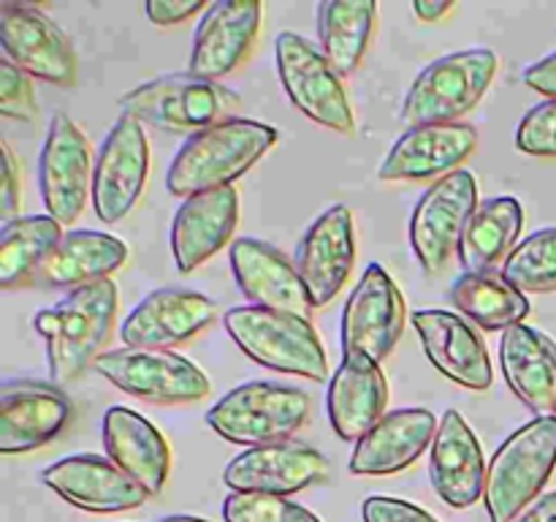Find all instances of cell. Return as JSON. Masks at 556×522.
I'll list each match as a JSON object with an SVG mask.
<instances>
[{
	"mask_svg": "<svg viewBox=\"0 0 556 522\" xmlns=\"http://www.w3.org/2000/svg\"><path fill=\"white\" fill-rule=\"evenodd\" d=\"M117 304V286L101 281L68 291L54 308L38 310L33 326L47 346L49 378L54 384H71L96 364L112 337Z\"/></svg>",
	"mask_w": 556,
	"mask_h": 522,
	"instance_id": "1",
	"label": "cell"
},
{
	"mask_svg": "<svg viewBox=\"0 0 556 522\" xmlns=\"http://www.w3.org/2000/svg\"><path fill=\"white\" fill-rule=\"evenodd\" d=\"M277 136L271 125L242 117L188 136L168 163V194L190 199L206 190L233 188L277 145Z\"/></svg>",
	"mask_w": 556,
	"mask_h": 522,
	"instance_id": "2",
	"label": "cell"
},
{
	"mask_svg": "<svg viewBox=\"0 0 556 522\" xmlns=\"http://www.w3.org/2000/svg\"><path fill=\"white\" fill-rule=\"evenodd\" d=\"M223 326L239 351L261 368L302 375L318 384L329 375V357L309 319L239 304L223 315Z\"/></svg>",
	"mask_w": 556,
	"mask_h": 522,
	"instance_id": "3",
	"label": "cell"
},
{
	"mask_svg": "<svg viewBox=\"0 0 556 522\" xmlns=\"http://www.w3.org/2000/svg\"><path fill=\"white\" fill-rule=\"evenodd\" d=\"M556 468V417H535L510 433L489 460L486 504L489 520L514 522L527 506L541 498Z\"/></svg>",
	"mask_w": 556,
	"mask_h": 522,
	"instance_id": "4",
	"label": "cell"
},
{
	"mask_svg": "<svg viewBox=\"0 0 556 522\" xmlns=\"http://www.w3.org/2000/svg\"><path fill=\"white\" fill-rule=\"evenodd\" d=\"M119 109L141 125L193 136L212 125L237 120L242 98L220 82L199 79L193 74H166L125 92Z\"/></svg>",
	"mask_w": 556,
	"mask_h": 522,
	"instance_id": "5",
	"label": "cell"
},
{
	"mask_svg": "<svg viewBox=\"0 0 556 522\" xmlns=\"http://www.w3.org/2000/svg\"><path fill=\"white\" fill-rule=\"evenodd\" d=\"M313 402L307 391L275 381H248L226 391L206 411V424L223 440L239 446H266L293 440L307 424Z\"/></svg>",
	"mask_w": 556,
	"mask_h": 522,
	"instance_id": "6",
	"label": "cell"
},
{
	"mask_svg": "<svg viewBox=\"0 0 556 522\" xmlns=\"http://www.w3.org/2000/svg\"><path fill=\"white\" fill-rule=\"evenodd\" d=\"M497 71L500 58L492 49H465L434 60L407 90L402 120L410 128L459 123L483 101Z\"/></svg>",
	"mask_w": 556,
	"mask_h": 522,
	"instance_id": "7",
	"label": "cell"
},
{
	"mask_svg": "<svg viewBox=\"0 0 556 522\" xmlns=\"http://www.w3.org/2000/svg\"><path fill=\"white\" fill-rule=\"evenodd\" d=\"M96 373L130 397L155 406H188L210 395V378L177 351L114 348L96 359Z\"/></svg>",
	"mask_w": 556,
	"mask_h": 522,
	"instance_id": "8",
	"label": "cell"
},
{
	"mask_svg": "<svg viewBox=\"0 0 556 522\" xmlns=\"http://www.w3.org/2000/svg\"><path fill=\"white\" fill-rule=\"evenodd\" d=\"M275 60L282 90L299 112L337 134H353L356 117H353L351 98L342 85V76L331 69L320 49H315L299 33H280L275 44Z\"/></svg>",
	"mask_w": 556,
	"mask_h": 522,
	"instance_id": "9",
	"label": "cell"
},
{
	"mask_svg": "<svg viewBox=\"0 0 556 522\" xmlns=\"http://www.w3.org/2000/svg\"><path fill=\"white\" fill-rule=\"evenodd\" d=\"M478 210V183L459 169L424 190L410 217V248L427 275H440L459 256L462 237Z\"/></svg>",
	"mask_w": 556,
	"mask_h": 522,
	"instance_id": "10",
	"label": "cell"
},
{
	"mask_svg": "<svg viewBox=\"0 0 556 522\" xmlns=\"http://www.w3.org/2000/svg\"><path fill=\"white\" fill-rule=\"evenodd\" d=\"M92 172L96 161L90 156V141L68 114L58 112L49 120L38 158V188L47 215L60 226H71L85 212L87 199H92Z\"/></svg>",
	"mask_w": 556,
	"mask_h": 522,
	"instance_id": "11",
	"label": "cell"
},
{
	"mask_svg": "<svg viewBox=\"0 0 556 522\" xmlns=\"http://www.w3.org/2000/svg\"><path fill=\"white\" fill-rule=\"evenodd\" d=\"M150 177V145L141 123L119 114L103 139L92 172V210L98 221L119 223L139 204Z\"/></svg>",
	"mask_w": 556,
	"mask_h": 522,
	"instance_id": "12",
	"label": "cell"
},
{
	"mask_svg": "<svg viewBox=\"0 0 556 522\" xmlns=\"http://www.w3.org/2000/svg\"><path fill=\"white\" fill-rule=\"evenodd\" d=\"M407 308L394 277L380 264H369L342 310V351L362 353L383 364L405 332Z\"/></svg>",
	"mask_w": 556,
	"mask_h": 522,
	"instance_id": "13",
	"label": "cell"
},
{
	"mask_svg": "<svg viewBox=\"0 0 556 522\" xmlns=\"http://www.w3.org/2000/svg\"><path fill=\"white\" fill-rule=\"evenodd\" d=\"M0 47L27 76L58 87L76 85V54L68 36L36 5L0 0Z\"/></svg>",
	"mask_w": 556,
	"mask_h": 522,
	"instance_id": "14",
	"label": "cell"
},
{
	"mask_svg": "<svg viewBox=\"0 0 556 522\" xmlns=\"http://www.w3.org/2000/svg\"><path fill=\"white\" fill-rule=\"evenodd\" d=\"M74 402L58 384L5 381L0 389V455L14 457L52 444L68 430Z\"/></svg>",
	"mask_w": 556,
	"mask_h": 522,
	"instance_id": "15",
	"label": "cell"
},
{
	"mask_svg": "<svg viewBox=\"0 0 556 522\" xmlns=\"http://www.w3.org/2000/svg\"><path fill=\"white\" fill-rule=\"evenodd\" d=\"M329 460L318 449L299 440L253 446L233 457L223 471V482L231 493H264L288 498L313 484L326 482Z\"/></svg>",
	"mask_w": 556,
	"mask_h": 522,
	"instance_id": "16",
	"label": "cell"
},
{
	"mask_svg": "<svg viewBox=\"0 0 556 522\" xmlns=\"http://www.w3.org/2000/svg\"><path fill=\"white\" fill-rule=\"evenodd\" d=\"M217 319V304L190 288H157L147 294L119 324V337L128 348L172 351L210 330Z\"/></svg>",
	"mask_w": 556,
	"mask_h": 522,
	"instance_id": "17",
	"label": "cell"
},
{
	"mask_svg": "<svg viewBox=\"0 0 556 522\" xmlns=\"http://www.w3.org/2000/svg\"><path fill=\"white\" fill-rule=\"evenodd\" d=\"M313 308H326L340 297L356 264V226L345 204H334L307 228L293 256Z\"/></svg>",
	"mask_w": 556,
	"mask_h": 522,
	"instance_id": "18",
	"label": "cell"
},
{
	"mask_svg": "<svg viewBox=\"0 0 556 522\" xmlns=\"http://www.w3.org/2000/svg\"><path fill=\"white\" fill-rule=\"evenodd\" d=\"M264 20V5L253 0H220L206 5L190 49L188 74L220 82L253 52Z\"/></svg>",
	"mask_w": 556,
	"mask_h": 522,
	"instance_id": "19",
	"label": "cell"
},
{
	"mask_svg": "<svg viewBox=\"0 0 556 522\" xmlns=\"http://www.w3.org/2000/svg\"><path fill=\"white\" fill-rule=\"evenodd\" d=\"M228 261H231L239 291L255 308L309 319V313L315 310L313 299L304 288L293 259H288L280 248L264 243V239L239 237L228 248Z\"/></svg>",
	"mask_w": 556,
	"mask_h": 522,
	"instance_id": "20",
	"label": "cell"
},
{
	"mask_svg": "<svg viewBox=\"0 0 556 522\" xmlns=\"http://www.w3.org/2000/svg\"><path fill=\"white\" fill-rule=\"evenodd\" d=\"M478 130L465 123L418 125L407 128L386 152L378 169L383 183H413V179H443L459 172L462 163L476 152Z\"/></svg>",
	"mask_w": 556,
	"mask_h": 522,
	"instance_id": "21",
	"label": "cell"
},
{
	"mask_svg": "<svg viewBox=\"0 0 556 522\" xmlns=\"http://www.w3.org/2000/svg\"><path fill=\"white\" fill-rule=\"evenodd\" d=\"M413 326L427 359L445 378L472 391H486L494 384L489 348L470 321L451 310H416Z\"/></svg>",
	"mask_w": 556,
	"mask_h": 522,
	"instance_id": "22",
	"label": "cell"
},
{
	"mask_svg": "<svg viewBox=\"0 0 556 522\" xmlns=\"http://www.w3.org/2000/svg\"><path fill=\"white\" fill-rule=\"evenodd\" d=\"M489 462L483 446L459 411H445L429 449L434 493L451 509H470L486 493Z\"/></svg>",
	"mask_w": 556,
	"mask_h": 522,
	"instance_id": "23",
	"label": "cell"
},
{
	"mask_svg": "<svg viewBox=\"0 0 556 522\" xmlns=\"http://www.w3.org/2000/svg\"><path fill=\"white\" fill-rule=\"evenodd\" d=\"M41 482L65 504L92 514H117L139 509L150 495L130 476H125L109 457L71 455L41 473Z\"/></svg>",
	"mask_w": 556,
	"mask_h": 522,
	"instance_id": "24",
	"label": "cell"
},
{
	"mask_svg": "<svg viewBox=\"0 0 556 522\" xmlns=\"http://www.w3.org/2000/svg\"><path fill=\"white\" fill-rule=\"evenodd\" d=\"M237 223V188L206 190L185 199L172 221V256L177 270L188 275L220 253L228 243H233Z\"/></svg>",
	"mask_w": 556,
	"mask_h": 522,
	"instance_id": "25",
	"label": "cell"
},
{
	"mask_svg": "<svg viewBox=\"0 0 556 522\" xmlns=\"http://www.w3.org/2000/svg\"><path fill=\"white\" fill-rule=\"evenodd\" d=\"M440 422L429 408L391 411L356 440L351 455L353 476H394L432 449Z\"/></svg>",
	"mask_w": 556,
	"mask_h": 522,
	"instance_id": "26",
	"label": "cell"
},
{
	"mask_svg": "<svg viewBox=\"0 0 556 522\" xmlns=\"http://www.w3.org/2000/svg\"><path fill=\"white\" fill-rule=\"evenodd\" d=\"M103 446L125 476L134 478L147 495H157L172 473V449L161 430L141 413L112 406L103 413Z\"/></svg>",
	"mask_w": 556,
	"mask_h": 522,
	"instance_id": "27",
	"label": "cell"
},
{
	"mask_svg": "<svg viewBox=\"0 0 556 522\" xmlns=\"http://www.w3.org/2000/svg\"><path fill=\"white\" fill-rule=\"evenodd\" d=\"M389 406V381L378 362L362 353H342L326 395L329 422L342 440H362Z\"/></svg>",
	"mask_w": 556,
	"mask_h": 522,
	"instance_id": "28",
	"label": "cell"
},
{
	"mask_svg": "<svg viewBox=\"0 0 556 522\" xmlns=\"http://www.w3.org/2000/svg\"><path fill=\"white\" fill-rule=\"evenodd\" d=\"M500 364L510 391L538 417L556 408V343L535 326H510L500 340Z\"/></svg>",
	"mask_w": 556,
	"mask_h": 522,
	"instance_id": "29",
	"label": "cell"
},
{
	"mask_svg": "<svg viewBox=\"0 0 556 522\" xmlns=\"http://www.w3.org/2000/svg\"><path fill=\"white\" fill-rule=\"evenodd\" d=\"M125 261H128V248L123 239L96 232V228H76V232H65V237L38 272L36 283L76 291L92 283L112 281V275L123 270Z\"/></svg>",
	"mask_w": 556,
	"mask_h": 522,
	"instance_id": "30",
	"label": "cell"
},
{
	"mask_svg": "<svg viewBox=\"0 0 556 522\" xmlns=\"http://www.w3.org/2000/svg\"><path fill=\"white\" fill-rule=\"evenodd\" d=\"M378 25L375 0H324L315 9V27L324 58L340 76L356 74Z\"/></svg>",
	"mask_w": 556,
	"mask_h": 522,
	"instance_id": "31",
	"label": "cell"
},
{
	"mask_svg": "<svg viewBox=\"0 0 556 522\" xmlns=\"http://www.w3.org/2000/svg\"><path fill=\"white\" fill-rule=\"evenodd\" d=\"M525 228V207L514 196H497L478 204L459 245L465 272H494L508 261Z\"/></svg>",
	"mask_w": 556,
	"mask_h": 522,
	"instance_id": "32",
	"label": "cell"
},
{
	"mask_svg": "<svg viewBox=\"0 0 556 522\" xmlns=\"http://www.w3.org/2000/svg\"><path fill=\"white\" fill-rule=\"evenodd\" d=\"M451 299L470 324L486 332H508L530 315L527 294L510 286L503 272H462L451 286Z\"/></svg>",
	"mask_w": 556,
	"mask_h": 522,
	"instance_id": "33",
	"label": "cell"
},
{
	"mask_svg": "<svg viewBox=\"0 0 556 522\" xmlns=\"http://www.w3.org/2000/svg\"><path fill=\"white\" fill-rule=\"evenodd\" d=\"M63 237V226L52 215H16L5 221L0 228V286L20 288L36 283Z\"/></svg>",
	"mask_w": 556,
	"mask_h": 522,
	"instance_id": "34",
	"label": "cell"
},
{
	"mask_svg": "<svg viewBox=\"0 0 556 522\" xmlns=\"http://www.w3.org/2000/svg\"><path fill=\"white\" fill-rule=\"evenodd\" d=\"M503 277L521 294L556 291V226L521 239L503 264Z\"/></svg>",
	"mask_w": 556,
	"mask_h": 522,
	"instance_id": "35",
	"label": "cell"
},
{
	"mask_svg": "<svg viewBox=\"0 0 556 522\" xmlns=\"http://www.w3.org/2000/svg\"><path fill=\"white\" fill-rule=\"evenodd\" d=\"M516 147L527 156L556 158V101H543L521 117Z\"/></svg>",
	"mask_w": 556,
	"mask_h": 522,
	"instance_id": "36",
	"label": "cell"
},
{
	"mask_svg": "<svg viewBox=\"0 0 556 522\" xmlns=\"http://www.w3.org/2000/svg\"><path fill=\"white\" fill-rule=\"evenodd\" d=\"M0 114L22 120V123H33L38 117L36 90H33L30 76L9 60H0Z\"/></svg>",
	"mask_w": 556,
	"mask_h": 522,
	"instance_id": "37",
	"label": "cell"
},
{
	"mask_svg": "<svg viewBox=\"0 0 556 522\" xmlns=\"http://www.w3.org/2000/svg\"><path fill=\"white\" fill-rule=\"evenodd\" d=\"M291 500L264 493H231L223 500L226 522H286L291 514Z\"/></svg>",
	"mask_w": 556,
	"mask_h": 522,
	"instance_id": "38",
	"label": "cell"
},
{
	"mask_svg": "<svg viewBox=\"0 0 556 522\" xmlns=\"http://www.w3.org/2000/svg\"><path fill=\"white\" fill-rule=\"evenodd\" d=\"M364 522H438L421 506L405 498H389V495H369L362 506Z\"/></svg>",
	"mask_w": 556,
	"mask_h": 522,
	"instance_id": "39",
	"label": "cell"
},
{
	"mask_svg": "<svg viewBox=\"0 0 556 522\" xmlns=\"http://www.w3.org/2000/svg\"><path fill=\"white\" fill-rule=\"evenodd\" d=\"M0 152H3V169H0V212H3V223L16 217V210L22 204V169L20 161H16L14 150L9 145H0Z\"/></svg>",
	"mask_w": 556,
	"mask_h": 522,
	"instance_id": "40",
	"label": "cell"
},
{
	"mask_svg": "<svg viewBox=\"0 0 556 522\" xmlns=\"http://www.w3.org/2000/svg\"><path fill=\"white\" fill-rule=\"evenodd\" d=\"M201 11H206L201 0H147L144 3L147 20L157 27L182 25V22L201 14Z\"/></svg>",
	"mask_w": 556,
	"mask_h": 522,
	"instance_id": "41",
	"label": "cell"
},
{
	"mask_svg": "<svg viewBox=\"0 0 556 522\" xmlns=\"http://www.w3.org/2000/svg\"><path fill=\"white\" fill-rule=\"evenodd\" d=\"M521 79H525L527 87H532L535 92L546 96L548 101H556V52L538 60V63L527 65Z\"/></svg>",
	"mask_w": 556,
	"mask_h": 522,
	"instance_id": "42",
	"label": "cell"
},
{
	"mask_svg": "<svg viewBox=\"0 0 556 522\" xmlns=\"http://www.w3.org/2000/svg\"><path fill=\"white\" fill-rule=\"evenodd\" d=\"M514 522H556V493L543 495L527 511H521Z\"/></svg>",
	"mask_w": 556,
	"mask_h": 522,
	"instance_id": "43",
	"label": "cell"
},
{
	"mask_svg": "<svg viewBox=\"0 0 556 522\" xmlns=\"http://www.w3.org/2000/svg\"><path fill=\"white\" fill-rule=\"evenodd\" d=\"M454 9L456 3H451V0H416V3H413V14L421 22H440Z\"/></svg>",
	"mask_w": 556,
	"mask_h": 522,
	"instance_id": "44",
	"label": "cell"
},
{
	"mask_svg": "<svg viewBox=\"0 0 556 522\" xmlns=\"http://www.w3.org/2000/svg\"><path fill=\"white\" fill-rule=\"evenodd\" d=\"M286 522H320V520L313 514V511L304 509V506L293 504V506H291V514H288Z\"/></svg>",
	"mask_w": 556,
	"mask_h": 522,
	"instance_id": "45",
	"label": "cell"
},
{
	"mask_svg": "<svg viewBox=\"0 0 556 522\" xmlns=\"http://www.w3.org/2000/svg\"><path fill=\"white\" fill-rule=\"evenodd\" d=\"M157 522H212V520H204V517H188V514H174V517H163V520Z\"/></svg>",
	"mask_w": 556,
	"mask_h": 522,
	"instance_id": "46",
	"label": "cell"
},
{
	"mask_svg": "<svg viewBox=\"0 0 556 522\" xmlns=\"http://www.w3.org/2000/svg\"><path fill=\"white\" fill-rule=\"evenodd\" d=\"M554 417H556V408H554Z\"/></svg>",
	"mask_w": 556,
	"mask_h": 522,
	"instance_id": "47",
	"label": "cell"
}]
</instances>
